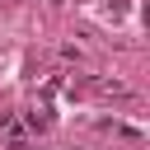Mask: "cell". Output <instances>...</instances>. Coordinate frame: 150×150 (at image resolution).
<instances>
[{
  "label": "cell",
  "mask_w": 150,
  "mask_h": 150,
  "mask_svg": "<svg viewBox=\"0 0 150 150\" xmlns=\"http://www.w3.org/2000/svg\"><path fill=\"white\" fill-rule=\"evenodd\" d=\"M0 141L19 150V145H23V122H19V117H0Z\"/></svg>",
  "instance_id": "6da1fadb"
}]
</instances>
